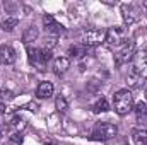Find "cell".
Instances as JSON below:
<instances>
[{
    "instance_id": "6da1fadb",
    "label": "cell",
    "mask_w": 147,
    "mask_h": 145,
    "mask_svg": "<svg viewBox=\"0 0 147 145\" xmlns=\"http://www.w3.org/2000/svg\"><path fill=\"white\" fill-rule=\"evenodd\" d=\"M113 108L120 116L128 114L134 109V96L128 89H120L113 96Z\"/></svg>"
},
{
    "instance_id": "7a4b0ae2",
    "label": "cell",
    "mask_w": 147,
    "mask_h": 145,
    "mask_svg": "<svg viewBox=\"0 0 147 145\" xmlns=\"http://www.w3.org/2000/svg\"><path fill=\"white\" fill-rule=\"evenodd\" d=\"M116 133H118L116 125L101 121V123L96 125V128H94V132H92V138H94V140H110L113 137H116Z\"/></svg>"
},
{
    "instance_id": "3957f363",
    "label": "cell",
    "mask_w": 147,
    "mask_h": 145,
    "mask_svg": "<svg viewBox=\"0 0 147 145\" xmlns=\"http://www.w3.org/2000/svg\"><path fill=\"white\" fill-rule=\"evenodd\" d=\"M134 56H135V43L128 39L121 44V48L115 55V62H116V65H123V63H128Z\"/></svg>"
},
{
    "instance_id": "277c9868",
    "label": "cell",
    "mask_w": 147,
    "mask_h": 145,
    "mask_svg": "<svg viewBox=\"0 0 147 145\" xmlns=\"http://www.w3.org/2000/svg\"><path fill=\"white\" fill-rule=\"evenodd\" d=\"M105 39H106V31H105V29L92 28V29H87V31L84 33L82 44H84V46H98V44L105 43Z\"/></svg>"
},
{
    "instance_id": "5b68a950",
    "label": "cell",
    "mask_w": 147,
    "mask_h": 145,
    "mask_svg": "<svg viewBox=\"0 0 147 145\" xmlns=\"http://www.w3.org/2000/svg\"><path fill=\"white\" fill-rule=\"evenodd\" d=\"M105 43L110 46V48H116V46H121L125 43V29L120 28V26H115V28H110L106 31V39Z\"/></svg>"
},
{
    "instance_id": "8992f818",
    "label": "cell",
    "mask_w": 147,
    "mask_h": 145,
    "mask_svg": "<svg viewBox=\"0 0 147 145\" xmlns=\"http://www.w3.org/2000/svg\"><path fill=\"white\" fill-rule=\"evenodd\" d=\"M16 51L9 44H0V63L2 65H12L16 62Z\"/></svg>"
},
{
    "instance_id": "52a82bcc",
    "label": "cell",
    "mask_w": 147,
    "mask_h": 145,
    "mask_svg": "<svg viewBox=\"0 0 147 145\" xmlns=\"http://www.w3.org/2000/svg\"><path fill=\"white\" fill-rule=\"evenodd\" d=\"M28 58H29V63L38 67L39 70H43L45 67V62H43V53L39 48H29L28 50Z\"/></svg>"
},
{
    "instance_id": "ba28073f",
    "label": "cell",
    "mask_w": 147,
    "mask_h": 145,
    "mask_svg": "<svg viewBox=\"0 0 147 145\" xmlns=\"http://www.w3.org/2000/svg\"><path fill=\"white\" fill-rule=\"evenodd\" d=\"M69 68H70V60L67 56H58L53 60V72L57 75H63Z\"/></svg>"
},
{
    "instance_id": "9c48e42d",
    "label": "cell",
    "mask_w": 147,
    "mask_h": 145,
    "mask_svg": "<svg viewBox=\"0 0 147 145\" xmlns=\"http://www.w3.org/2000/svg\"><path fill=\"white\" fill-rule=\"evenodd\" d=\"M121 14H123V21H125V24H134L135 21H137V10H135V7L134 5H127V3H123L121 5Z\"/></svg>"
},
{
    "instance_id": "30bf717a",
    "label": "cell",
    "mask_w": 147,
    "mask_h": 145,
    "mask_svg": "<svg viewBox=\"0 0 147 145\" xmlns=\"http://www.w3.org/2000/svg\"><path fill=\"white\" fill-rule=\"evenodd\" d=\"M36 96L39 99H48V97H51L53 96V84L51 82H39V85H38L36 89Z\"/></svg>"
},
{
    "instance_id": "8fae6325",
    "label": "cell",
    "mask_w": 147,
    "mask_h": 145,
    "mask_svg": "<svg viewBox=\"0 0 147 145\" xmlns=\"http://www.w3.org/2000/svg\"><path fill=\"white\" fill-rule=\"evenodd\" d=\"M135 62H137L135 68L140 72L142 77H146L147 79V51H140V53H137V55H135Z\"/></svg>"
},
{
    "instance_id": "7c38bea8",
    "label": "cell",
    "mask_w": 147,
    "mask_h": 145,
    "mask_svg": "<svg viewBox=\"0 0 147 145\" xmlns=\"http://www.w3.org/2000/svg\"><path fill=\"white\" fill-rule=\"evenodd\" d=\"M142 75H140V72L134 67L130 72H128V75H127V84L130 85V87H140V84H142Z\"/></svg>"
},
{
    "instance_id": "4fadbf2b",
    "label": "cell",
    "mask_w": 147,
    "mask_h": 145,
    "mask_svg": "<svg viewBox=\"0 0 147 145\" xmlns=\"http://www.w3.org/2000/svg\"><path fill=\"white\" fill-rule=\"evenodd\" d=\"M38 36H39V31H38V28L34 26H31V28H28L24 33H22V43H26V44H31L33 41H36Z\"/></svg>"
},
{
    "instance_id": "5bb4252c",
    "label": "cell",
    "mask_w": 147,
    "mask_h": 145,
    "mask_svg": "<svg viewBox=\"0 0 147 145\" xmlns=\"http://www.w3.org/2000/svg\"><path fill=\"white\" fill-rule=\"evenodd\" d=\"M132 142L135 145H147V130H134Z\"/></svg>"
},
{
    "instance_id": "9a60e30c",
    "label": "cell",
    "mask_w": 147,
    "mask_h": 145,
    "mask_svg": "<svg viewBox=\"0 0 147 145\" xmlns=\"http://www.w3.org/2000/svg\"><path fill=\"white\" fill-rule=\"evenodd\" d=\"M9 126L14 130V133H21L22 130H24V126H26V121L21 118V116H14L12 119H10V123H9Z\"/></svg>"
},
{
    "instance_id": "2e32d148",
    "label": "cell",
    "mask_w": 147,
    "mask_h": 145,
    "mask_svg": "<svg viewBox=\"0 0 147 145\" xmlns=\"http://www.w3.org/2000/svg\"><path fill=\"white\" fill-rule=\"evenodd\" d=\"M87 53V48L84 46V44H74L69 48V55L72 56V58H80V56H84Z\"/></svg>"
},
{
    "instance_id": "e0dca14e",
    "label": "cell",
    "mask_w": 147,
    "mask_h": 145,
    "mask_svg": "<svg viewBox=\"0 0 147 145\" xmlns=\"http://www.w3.org/2000/svg\"><path fill=\"white\" fill-rule=\"evenodd\" d=\"M19 24V21L16 19V17H5L2 22H0V28H2V31H7V33H10L16 26Z\"/></svg>"
},
{
    "instance_id": "ac0fdd59",
    "label": "cell",
    "mask_w": 147,
    "mask_h": 145,
    "mask_svg": "<svg viewBox=\"0 0 147 145\" xmlns=\"http://www.w3.org/2000/svg\"><path fill=\"white\" fill-rule=\"evenodd\" d=\"M108 109H110V104H108V101H106L105 97L98 99V101L92 104V111H94V113H106Z\"/></svg>"
},
{
    "instance_id": "d6986e66",
    "label": "cell",
    "mask_w": 147,
    "mask_h": 145,
    "mask_svg": "<svg viewBox=\"0 0 147 145\" xmlns=\"http://www.w3.org/2000/svg\"><path fill=\"white\" fill-rule=\"evenodd\" d=\"M55 108L58 113H65L67 109H69V101L65 99V96H57V99H55Z\"/></svg>"
},
{
    "instance_id": "ffe728a7",
    "label": "cell",
    "mask_w": 147,
    "mask_h": 145,
    "mask_svg": "<svg viewBox=\"0 0 147 145\" xmlns=\"http://www.w3.org/2000/svg\"><path fill=\"white\" fill-rule=\"evenodd\" d=\"M22 142H24L22 133H12V135L9 137V144L10 145H22Z\"/></svg>"
},
{
    "instance_id": "44dd1931",
    "label": "cell",
    "mask_w": 147,
    "mask_h": 145,
    "mask_svg": "<svg viewBox=\"0 0 147 145\" xmlns=\"http://www.w3.org/2000/svg\"><path fill=\"white\" fill-rule=\"evenodd\" d=\"M55 22H57V21H55V17H53L51 14H46V15L43 17V24H45V28H46V29H50Z\"/></svg>"
},
{
    "instance_id": "7402d4cb",
    "label": "cell",
    "mask_w": 147,
    "mask_h": 145,
    "mask_svg": "<svg viewBox=\"0 0 147 145\" xmlns=\"http://www.w3.org/2000/svg\"><path fill=\"white\" fill-rule=\"evenodd\" d=\"M57 39H58V36H51V34L46 38V50L51 51V48H55V44H57Z\"/></svg>"
},
{
    "instance_id": "603a6c76",
    "label": "cell",
    "mask_w": 147,
    "mask_h": 145,
    "mask_svg": "<svg viewBox=\"0 0 147 145\" xmlns=\"http://www.w3.org/2000/svg\"><path fill=\"white\" fill-rule=\"evenodd\" d=\"M135 111H137L139 116H140V114H147V104L146 103H139V104L135 106Z\"/></svg>"
},
{
    "instance_id": "cb8c5ba5",
    "label": "cell",
    "mask_w": 147,
    "mask_h": 145,
    "mask_svg": "<svg viewBox=\"0 0 147 145\" xmlns=\"http://www.w3.org/2000/svg\"><path fill=\"white\" fill-rule=\"evenodd\" d=\"M41 53H43V62H45V63L51 60V51H50V50H46V48H43V50H41Z\"/></svg>"
},
{
    "instance_id": "d4e9b609",
    "label": "cell",
    "mask_w": 147,
    "mask_h": 145,
    "mask_svg": "<svg viewBox=\"0 0 147 145\" xmlns=\"http://www.w3.org/2000/svg\"><path fill=\"white\" fill-rule=\"evenodd\" d=\"M43 145H58V144H57V142H51V140H45Z\"/></svg>"
},
{
    "instance_id": "484cf974",
    "label": "cell",
    "mask_w": 147,
    "mask_h": 145,
    "mask_svg": "<svg viewBox=\"0 0 147 145\" xmlns=\"http://www.w3.org/2000/svg\"><path fill=\"white\" fill-rule=\"evenodd\" d=\"M3 111H5V106H3V104L0 103V113H3Z\"/></svg>"
},
{
    "instance_id": "4316f807",
    "label": "cell",
    "mask_w": 147,
    "mask_h": 145,
    "mask_svg": "<svg viewBox=\"0 0 147 145\" xmlns=\"http://www.w3.org/2000/svg\"><path fill=\"white\" fill-rule=\"evenodd\" d=\"M142 5H144V9L147 10V0H144V3H142Z\"/></svg>"
},
{
    "instance_id": "83f0119b",
    "label": "cell",
    "mask_w": 147,
    "mask_h": 145,
    "mask_svg": "<svg viewBox=\"0 0 147 145\" xmlns=\"http://www.w3.org/2000/svg\"><path fill=\"white\" fill-rule=\"evenodd\" d=\"M146 99H147V89H146Z\"/></svg>"
}]
</instances>
